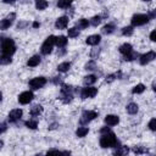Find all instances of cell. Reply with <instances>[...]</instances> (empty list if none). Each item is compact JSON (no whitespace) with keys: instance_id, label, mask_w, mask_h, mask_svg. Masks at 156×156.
<instances>
[{"instance_id":"cell-8","label":"cell","mask_w":156,"mask_h":156,"mask_svg":"<svg viewBox=\"0 0 156 156\" xmlns=\"http://www.w3.org/2000/svg\"><path fill=\"white\" fill-rule=\"evenodd\" d=\"M96 94H98V89L94 87H85L80 90L82 99H90V98H94Z\"/></svg>"},{"instance_id":"cell-45","label":"cell","mask_w":156,"mask_h":156,"mask_svg":"<svg viewBox=\"0 0 156 156\" xmlns=\"http://www.w3.org/2000/svg\"><path fill=\"white\" fill-rule=\"evenodd\" d=\"M52 83H54V84H58V83H61V77H60V76L54 77V78H52Z\"/></svg>"},{"instance_id":"cell-13","label":"cell","mask_w":156,"mask_h":156,"mask_svg":"<svg viewBox=\"0 0 156 156\" xmlns=\"http://www.w3.org/2000/svg\"><path fill=\"white\" fill-rule=\"evenodd\" d=\"M100 41H101V35H99V34H91V35H89V37L85 39V43H87L88 45H91V46L98 45Z\"/></svg>"},{"instance_id":"cell-24","label":"cell","mask_w":156,"mask_h":156,"mask_svg":"<svg viewBox=\"0 0 156 156\" xmlns=\"http://www.w3.org/2000/svg\"><path fill=\"white\" fill-rule=\"evenodd\" d=\"M41 112H43V106H41V105H34V106L30 108V115H32L33 117L39 116Z\"/></svg>"},{"instance_id":"cell-32","label":"cell","mask_w":156,"mask_h":156,"mask_svg":"<svg viewBox=\"0 0 156 156\" xmlns=\"http://www.w3.org/2000/svg\"><path fill=\"white\" fill-rule=\"evenodd\" d=\"M61 93H67V94H73V87L68 84H61Z\"/></svg>"},{"instance_id":"cell-17","label":"cell","mask_w":156,"mask_h":156,"mask_svg":"<svg viewBox=\"0 0 156 156\" xmlns=\"http://www.w3.org/2000/svg\"><path fill=\"white\" fill-rule=\"evenodd\" d=\"M40 56L39 55H33L28 61H27V65L29 66V67H37L39 63H40Z\"/></svg>"},{"instance_id":"cell-48","label":"cell","mask_w":156,"mask_h":156,"mask_svg":"<svg viewBox=\"0 0 156 156\" xmlns=\"http://www.w3.org/2000/svg\"><path fill=\"white\" fill-rule=\"evenodd\" d=\"M5 130H6V123L2 122V123H1V133H4Z\"/></svg>"},{"instance_id":"cell-46","label":"cell","mask_w":156,"mask_h":156,"mask_svg":"<svg viewBox=\"0 0 156 156\" xmlns=\"http://www.w3.org/2000/svg\"><path fill=\"white\" fill-rule=\"evenodd\" d=\"M150 39H151L152 41H156V29L150 33Z\"/></svg>"},{"instance_id":"cell-22","label":"cell","mask_w":156,"mask_h":156,"mask_svg":"<svg viewBox=\"0 0 156 156\" xmlns=\"http://www.w3.org/2000/svg\"><path fill=\"white\" fill-rule=\"evenodd\" d=\"M60 100L63 104H68L73 100V94H67V93H61L60 94Z\"/></svg>"},{"instance_id":"cell-23","label":"cell","mask_w":156,"mask_h":156,"mask_svg":"<svg viewBox=\"0 0 156 156\" xmlns=\"http://www.w3.org/2000/svg\"><path fill=\"white\" fill-rule=\"evenodd\" d=\"M88 133H89V128L88 127H78V129L76 130V135L78 138H84Z\"/></svg>"},{"instance_id":"cell-25","label":"cell","mask_w":156,"mask_h":156,"mask_svg":"<svg viewBox=\"0 0 156 156\" xmlns=\"http://www.w3.org/2000/svg\"><path fill=\"white\" fill-rule=\"evenodd\" d=\"M115 24L113 23H107L106 26L102 27V33L104 34H112L115 32Z\"/></svg>"},{"instance_id":"cell-37","label":"cell","mask_w":156,"mask_h":156,"mask_svg":"<svg viewBox=\"0 0 156 156\" xmlns=\"http://www.w3.org/2000/svg\"><path fill=\"white\" fill-rule=\"evenodd\" d=\"M84 68H85L87 71H93V69H95V68H96V62H95L94 60H91V61H88V62L85 63Z\"/></svg>"},{"instance_id":"cell-3","label":"cell","mask_w":156,"mask_h":156,"mask_svg":"<svg viewBox=\"0 0 156 156\" xmlns=\"http://www.w3.org/2000/svg\"><path fill=\"white\" fill-rule=\"evenodd\" d=\"M54 45H56V37L55 35H49L41 45V50H40L41 54L43 55H49L52 51Z\"/></svg>"},{"instance_id":"cell-44","label":"cell","mask_w":156,"mask_h":156,"mask_svg":"<svg viewBox=\"0 0 156 156\" xmlns=\"http://www.w3.org/2000/svg\"><path fill=\"white\" fill-rule=\"evenodd\" d=\"M110 132H111V130H110L108 127H104V128L100 129V133H101L102 135H104V134H107V133H110Z\"/></svg>"},{"instance_id":"cell-10","label":"cell","mask_w":156,"mask_h":156,"mask_svg":"<svg viewBox=\"0 0 156 156\" xmlns=\"http://www.w3.org/2000/svg\"><path fill=\"white\" fill-rule=\"evenodd\" d=\"M155 58H156V52H155V51H147L146 54H143V55L140 56L139 62H140V65L145 66V65L150 63L151 61H154Z\"/></svg>"},{"instance_id":"cell-26","label":"cell","mask_w":156,"mask_h":156,"mask_svg":"<svg viewBox=\"0 0 156 156\" xmlns=\"http://www.w3.org/2000/svg\"><path fill=\"white\" fill-rule=\"evenodd\" d=\"M66 44H67V38H66L65 35H58V37H56V45H57L58 48H65Z\"/></svg>"},{"instance_id":"cell-36","label":"cell","mask_w":156,"mask_h":156,"mask_svg":"<svg viewBox=\"0 0 156 156\" xmlns=\"http://www.w3.org/2000/svg\"><path fill=\"white\" fill-rule=\"evenodd\" d=\"M133 152H134V154H136V155H141V154L147 152V149H145L144 146L138 145V146H134V147H133Z\"/></svg>"},{"instance_id":"cell-5","label":"cell","mask_w":156,"mask_h":156,"mask_svg":"<svg viewBox=\"0 0 156 156\" xmlns=\"http://www.w3.org/2000/svg\"><path fill=\"white\" fill-rule=\"evenodd\" d=\"M96 117H98V112L91 111V110H85V111H83L79 122H80L82 124H87V123L91 122L93 119H95Z\"/></svg>"},{"instance_id":"cell-9","label":"cell","mask_w":156,"mask_h":156,"mask_svg":"<svg viewBox=\"0 0 156 156\" xmlns=\"http://www.w3.org/2000/svg\"><path fill=\"white\" fill-rule=\"evenodd\" d=\"M33 99H34V94H33L32 91H29V90L23 91V93H21V94L18 95V102L22 104V105L29 104Z\"/></svg>"},{"instance_id":"cell-40","label":"cell","mask_w":156,"mask_h":156,"mask_svg":"<svg viewBox=\"0 0 156 156\" xmlns=\"http://www.w3.org/2000/svg\"><path fill=\"white\" fill-rule=\"evenodd\" d=\"M46 156H62V152L58 150H50L46 152Z\"/></svg>"},{"instance_id":"cell-27","label":"cell","mask_w":156,"mask_h":156,"mask_svg":"<svg viewBox=\"0 0 156 156\" xmlns=\"http://www.w3.org/2000/svg\"><path fill=\"white\" fill-rule=\"evenodd\" d=\"M67 35L68 38H77L79 35V29L77 27H72L67 29Z\"/></svg>"},{"instance_id":"cell-38","label":"cell","mask_w":156,"mask_h":156,"mask_svg":"<svg viewBox=\"0 0 156 156\" xmlns=\"http://www.w3.org/2000/svg\"><path fill=\"white\" fill-rule=\"evenodd\" d=\"M11 62H12L11 56L1 55V57H0V63H1V65H9V63H11Z\"/></svg>"},{"instance_id":"cell-43","label":"cell","mask_w":156,"mask_h":156,"mask_svg":"<svg viewBox=\"0 0 156 156\" xmlns=\"http://www.w3.org/2000/svg\"><path fill=\"white\" fill-rule=\"evenodd\" d=\"M147 16H149V18H156V9L150 10L149 13H147Z\"/></svg>"},{"instance_id":"cell-15","label":"cell","mask_w":156,"mask_h":156,"mask_svg":"<svg viewBox=\"0 0 156 156\" xmlns=\"http://www.w3.org/2000/svg\"><path fill=\"white\" fill-rule=\"evenodd\" d=\"M118 122H119V117L118 116H116V115H107L106 117H105V123L107 124V126H116V124H118Z\"/></svg>"},{"instance_id":"cell-47","label":"cell","mask_w":156,"mask_h":156,"mask_svg":"<svg viewBox=\"0 0 156 156\" xmlns=\"http://www.w3.org/2000/svg\"><path fill=\"white\" fill-rule=\"evenodd\" d=\"M27 26V22H20L18 24H17V29H22L23 27H26Z\"/></svg>"},{"instance_id":"cell-51","label":"cell","mask_w":156,"mask_h":156,"mask_svg":"<svg viewBox=\"0 0 156 156\" xmlns=\"http://www.w3.org/2000/svg\"><path fill=\"white\" fill-rule=\"evenodd\" d=\"M69 155V152H62V156H68Z\"/></svg>"},{"instance_id":"cell-20","label":"cell","mask_w":156,"mask_h":156,"mask_svg":"<svg viewBox=\"0 0 156 156\" xmlns=\"http://www.w3.org/2000/svg\"><path fill=\"white\" fill-rule=\"evenodd\" d=\"M126 108H127V112H128L129 115H135V113L138 112V110H139V106H138L135 102H129Z\"/></svg>"},{"instance_id":"cell-4","label":"cell","mask_w":156,"mask_h":156,"mask_svg":"<svg viewBox=\"0 0 156 156\" xmlns=\"http://www.w3.org/2000/svg\"><path fill=\"white\" fill-rule=\"evenodd\" d=\"M132 22V26L133 27H138V26H144L145 23L149 22V16L145 15V13H136L132 17L130 20Z\"/></svg>"},{"instance_id":"cell-49","label":"cell","mask_w":156,"mask_h":156,"mask_svg":"<svg viewBox=\"0 0 156 156\" xmlns=\"http://www.w3.org/2000/svg\"><path fill=\"white\" fill-rule=\"evenodd\" d=\"M38 27H40V23L37 22V21H34V22H33V28H38Z\"/></svg>"},{"instance_id":"cell-33","label":"cell","mask_w":156,"mask_h":156,"mask_svg":"<svg viewBox=\"0 0 156 156\" xmlns=\"http://www.w3.org/2000/svg\"><path fill=\"white\" fill-rule=\"evenodd\" d=\"M139 55H138V52H135V51H132V52H129V54H127V55H124V61H133V60H135L136 57H138Z\"/></svg>"},{"instance_id":"cell-12","label":"cell","mask_w":156,"mask_h":156,"mask_svg":"<svg viewBox=\"0 0 156 156\" xmlns=\"http://www.w3.org/2000/svg\"><path fill=\"white\" fill-rule=\"evenodd\" d=\"M68 21H69V18H68L67 16H61V17H58V18L56 20L55 27H56L57 29H65V28L67 27V24H68Z\"/></svg>"},{"instance_id":"cell-52","label":"cell","mask_w":156,"mask_h":156,"mask_svg":"<svg viewBox=\"0 0 156 156\" xmlns=\"http://www.w3.org/2000/svg\"><path fill=\"white\" fill-rule=\"evenodd\" d=\"M35 156H39V155H35Z\"/></svg>"},{"instance_id":"cell-29","label":"cell","mask_w":156,"mask_h":156,"mask_svg":"<svg viewBox=\"0 0 156 156\" xmlns=\"http://www.w3.org/2000/svg\"><path fill=\"white\" fill-rule=\"evenodd\" d=\"M134 33V27L133 26H127L124 28H122V34L126 37H130Z\"/></svg>"},{"instance_id":"cell-1","label":"cell","mask_w":156,"mask_h":156,"mask_svg":"<svg viewBox=\"0 0 156 156\" xmlns=\"http://www.w3.org/2000/svg\"><path fill=\"white\" fill-rule=\"evenodd\" d=\"M117 144H118V139L115 135V133H112V132H110L107 134H104L100 138V146L104 147V149L115 147V146H117Z\"/></svg>"},{"instance_id":"cell-16","label":"cell","mask_w":156,"mask_h":156,"mask_svg":"<svg viewBox=\"0 0 156 156\" xmlns=\"http://www.w3.org/2000/svg\"><path fill=\"white\" fill-rule=\"evenodd\" d=\"M118 50H119L121 54L127 55V54H129V52L133 51V46H132V44H129V43H124V44H122V45L119 46Z\"/></svg>"},{"instance_id":"cell-6","label":"cell","mask_w":156,"mask_h":156,"mask_svg":"<svg viewBox=\"0 0 156 156\" xmlns=\"http://www.w3.org/2000/svg\"><path fill=\"white\" fill-rule=\"evenodd\" d=\"M28 84H29V87H30L33 90H37V89L43 88V87L46 84V78H45V77H35V78L30 79Z\"/></svg>"},{"instance_id":"cell-35","label":"cell","mask_w":156,"mask_h":156,"mask_svg":"<svg viewBox=\"0 0 156 156\" xmlns=\"http://www.w3.org/2000/svg\"><path fill=\"white\" fill-rule=\"evenodd\" d=\"M24 124H26V127L29 128V129H37V127H38V122H37L35 119H28Z\"/></svg>"},{"instance_id":"cell-41","label":"cell","mask_w":156,"mask_h":156,"mask_svg":"<svg viewBox=\"0 0 156 156\" xmlns=\"http://www.w3.org/2000/svg\"><path fill=\"white\" fill-rule=\"evenodd\" d=\"M149 128L152 130V132H156V118H152L150 122H149Z\"/></svg>"},{"instance_id":"cell-30","label":"cell","mask_w":156,"mask_h":156,"mask_svg":"<svg viewBox=\"0 0 156 156\" xmlns=\"http://www.w3.org/2000/svg\"><path fill=\"white\" fill-rule=\"evenodd\" d=\"M48 5H49V2H48V1H44V0H38V1H35V7H37V10H45V9L48 7Z\"/></svg>"},{"instance_id":"cell-18","label":"cell","mask_w":156,"mask_h":156,"mask_svg":"<svg viewBox=\"0 0 156 156\" xmlns=\"http://www.w3.org/2000/svg\"><path fill=\"white\" fill-rule=\"evenodd\" d=\"M96 78L98 77L95 74H88V76H85L83 78V83H84V85L89 87V85H91V84H94L96 82Z\"/></svg>"},{"instance_id":"cell-19","label":"cell","mask_w":156,"mask_h":156,"mask_svg":"<svg viewBox=\"0 0 156 156\" xmlns=\"http://www.w3.org/2000/svg\"><path fill=\"white\" fill-rule=\"evenodd\" d=\"M89 24H90V22L87 18H79L77 21V23H76V26H77L78 29H85V28L89 27Z\"/></svg>"},{"instance_id":"cell-11","label":"cell","mask_w":156,"mask_h":156,"mask_svg":"<svg viewBox=\"0 0 156 156\" xmlns=\"http://www.w3.org/2000/svg\"><path fill=\"white\" fill-rule=\"evenodd\" d=\"M22 113H23V111L21 108H13V110H11L10 113H9V117H7L9 122L10 123H16L17 121L21 119Z\"/></svg>"},{"instance_id":"cell-2","label":"cell","mask_w":156,"mask_h":156,"mask_svg":"<svg viewBox=\"0 0 156 156\" xmlns=\"http://www.w3.org/2000/svg\"><path fill=\"white\" fill-rule=\"evenodd\" d=\"M16 51V44L11 38L1 39V52L5 56H11Z\"/></svg>"},{"instance_id":"cell-21","label":"cell","mask_w":156,"mask_h":156,"mask_svg":"<svg viewBox=\"0 0 156 156\" xmlns=\"http://www.w3.org/2000/svg\"><path fill=\"white\" fill-rule=\"evenodd\" d=\"M69 68H71V62H67V61H66V62H62V63H60V65L57 66V71L61 72V73L68 72Z\"/></svg>"},{"instance_id":"cell-42","label":"cell","mask_w":156,"mask_h":156,"mask_svg":"<svg viewBox=\"0 0 156 156\" xmlns=\"http://www.w3.org/2000/svg\"><path fill=\"white\" fill-rule=\"evenodd\" d=\"M99 54H100V49H93L91 50V52H90V56H91V58H96L98 56H99Z\"/></svg>"},{"instance_id":"cell-31","label":"cell","mask_w":156,"mask_h":156,"mask_svg":"<svg viewBox=\"0 0 156 156\" xmlns=\"http://www.w3.org/2000/svg\"><path fill=\"white\" fill-rule=\"evenodd\" d=\"M144 90H145V85L141 84V83H139V84H136V85L132 89V93H133V94H141Z\"/></svg>"},{"instance_id":"cell-39","label":"cell","mask_w":156,"mask_h":156,"mask_svg":"<svg viewBox=\"0 0 156 156\" xmlns=\"http://www.w3.org/2000/svg\"><path fill=\"white\" fill-rule=\"evenodd\" d=\"M71 5H72L71 1H63V0H61V1L57 2V7H60V9H68Z\"/></svg>"},{"instance_id":"cell-7","label":"cell","mask_w":156,"mask_h":156,"mask_svg":"<svg viewBox=\"0 0 156 156\" xmlns=\"http://www.w3.org/2000/svg\"><path fill=\"white\" fill-rule=\"evenodd\" d=\"M15 18H16V13H15V12H11V13H10V15H7L4 20H1V22H0V28H1L2 30H5V29L10 28V27L12 26V23H13Z\"/></svg>"},{"instance_id":"cell-28","label":"cell","mask_w":156,"mask_h":156,"mask_svg":"<svg viewBox=\"0 0 156 156\" xmlns=\"http://www.w3.org/2000/svg\"><path fill=\"white\" fill-rule=\"evenodd\" d=\"M101 21H102V16H100V15H96V16L91 17V20H90L89 22H90V24H91L93 27H98V26L101 23Z\"/></svg>"},{"instance_id":"cell-50","label":"cell","mask_w":156,"mask_h":156,"mask_svg":"<svg viewBox=\"0 0 156 156\" xmlns=\"http://www.w3.org/2000/svg\"><path fill=\"white\" fill-rule=\"evenodd\" d=\"M152 90H154V91L156 93V80H155V82L152 83Z\"/></svg>"},{"instance_id":"cell-34","label":"cell","mask_w":156,"mask_h":156,"mask_svg":"<svg viewBox=\"0 0 156 156\" xmlns=\"http://www.w3.org/2000/svg\"><path fill=\"white\" fill-rule=\"evenodd\" d=\"M121 77V72H118V73H112V74H108L106 78H105V80H106V83H112L116 78H119Z\"/></svg>"},{"instance_id":"cell-14","label":"cell","mask_w":156,"mask_h":156,"mask_svg":"<svg viewBox=\"0 0 156 156\" xmlns=\"http://www.w3.org/2000/svg\"><path fill=\"white\" fill-rule=\"evenodd\" d=\"M128 152H129V149H128V146H124V145H121V146H118V147H116L115 150H113V156H127L128 155Z\"/></svg>"}]
</instances>
